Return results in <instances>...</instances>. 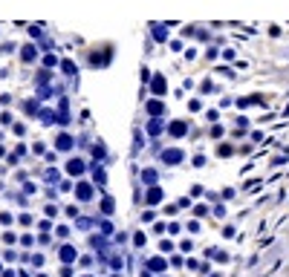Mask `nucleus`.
Segmentation results:
<instances>
[{"label":"nucleus","mask_w":289,"mask_h":277,"mask_svg":"<svg viewBox=\"0 0 289 277\" xmlns=\"http://www.w3.org/2000/svg\"><path fill=\"white\" fill-rule=\"evenodd\" d=\"M101 208H104V214H110V211H113V199H104V205Z\"/></svg>","instance_id":"nucleus-10"},{"label":"nucleus","mask_w":289,"mask_h":277,"mask_svg":"<svg viewBox=\"0 0 289 277\" xmlns=\"http://www.w3.org/2000/svg\"><path fill=\"white\" fill-rule=\"evenodd\" d=\"M180 159H182V153H180V150H168V153H165V162H171V165H177Z\"/></svg>","instance_id":"nucleus-3"},{"label":"nucleus","mask_w":289,"mask_h":277,"mask_svg":"<svg viewBox=\"0 0 289 277\" xmlns=\"http://www.w3.org/2000/svg\"><path fill=\"white\" fill-rule=\"evenodd\" d=\"M35 46H23V61H35Z\"/></svg>","instance_id":"nucleus-6"},{"label":"nucleus","mask_w":289,"mask_h":277,"mask_svg":"<svg viewBox=\"0 0 289 277\" xmlns=\"http://www.w3.org/2000/svg\"><path fill=\"white\" fill-rule=\"evenodd\" d=\"M148 266L154 268V271H162V268H165V260H162V257H156V260H151Z\"/></svg>","instance_id":"nucleus-7"},{"label":"nucleus","mask_w":289,"mask_h":277,"mask_svg":"<svg viewBox=\"0 0 289 277\" xmlns=\"http://www.w3.org/2000/svg\"><path fill=\"white\" fill-rule=\"evenodd\" d=\"M67 170H70L72 176H78V173L84 170V162H81V159H72L70 165H67Z\"/></svg>","instance_id":"nucleus-1"},{"label":"nucleus","mask_w":289,"mask_h":277,"mask_svg":"<svg viewBox=\"0 0 289 277\" xmlns=\"http://www.w3.org/2000/svg\"><path fill=\"white\" fill-rule=\"evenodd\" d=\"M171 133H174V136H182V133H185V125H174Z\"/></svg>","instance_id":"nucleus-9"},{"label":"nucleus","mask_w":289,"mask_h":277,"mask_svg":"<svg viewBox=\"0 0 289 277\" xmlns=\"http://www.w3.org/2000/svg\"><path fill=\"white\" fill-rule=\"evenodd\" d=\"M90 197H93L90 185H78V199H90Z\"/></svg>","instance_id":"nucleus-4"},{"label":"nucleus","mask_w":289,"mask_h":277,"mask_svg":"<svg viewBox=\"0 0 289 277\" xmlns=\"http://www.w3.org/2000/svg\"><path fill=\"white\" fill-rule=\"evenodd\" d=\"M61 260H64V263H72V260H75V249H72V245H64V249H61Z\"/></svg>","instance_id":"nucleus-2"},{"label":"nucleus","mask_w":289,"mask_h":277,"mask_svg":"<svg viewBox=\"0 0 289 277\" xmlns=\"http://www.w3.org/2000/svg\"><path fill=\"white\" fill-rule=\"evenodd\" d=\"M148 199H151V202H159V199H162V194H159V188H151V194H148Z\"/></svg>","instance_id":"nucleus-8"},{"label":"nucleus","mask_w":289,"mask_h":277,"mask_svg":"<svg viewBox=\"0 0 289 277\" xmlns=\"http://www.w3.org/2000/svg\"><path fill=\"white\" fill-rule=\"evenodd\" d=\"M58 147H61V150H70L72 139H70V136H58Z\"/></svg>","instance_id":"nucleus-5"}]
</instances>
